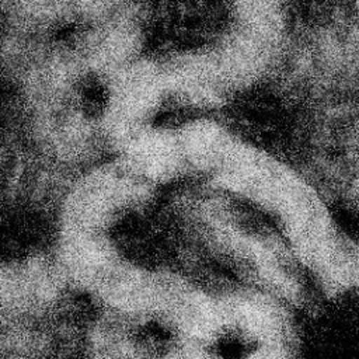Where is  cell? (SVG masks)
<instances>
[{
  "label": "cell",
  "mask_w": 359,
  "mask_h": 359,
  "mask_svg": "<svg viewBox=\"0 0 359 359\" xmlns=\"http://www.w3.org/2000/svg\"><path fill=\"white\" fill-rule=\"evenodd\" d=\"M243 359H299L290 342H275L251 346Z\"/></svg>",
  "instance_id": "1"
}]
</instances>
